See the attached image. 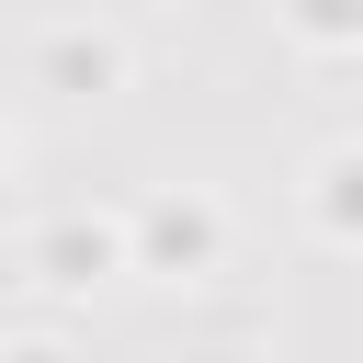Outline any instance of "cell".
Instances as JSON below:
<instances>
[{"label": "cell", "instance_id": "7a4b0ae2", "mask_svg": "<svg viewBox=\"0 0 363 363\" xmlns=\"http://www.w3.org/2000/svg\"><path fill=\"white\" fill-rule=\"evenodd\" d=\"M306 23H318V34H352V23H363V0H306Z\"/></svg>", "mask_w": 363, "mask_h": 363}, {"label": "cell", "instance_id": "6da1fadb", "mask_svg": "<svg viewBox=\"0 0 363 363\" xmlns=\"http://www.w3.org/2000/svg\"><path fill=\"white\" fill-rule=\"evenodd\" d=\"M45 261H57V284H91V261H102V238H79V227H68V238H45Z\"/></svg>", "mask_w": 363, "mask_h": 363}]
</instances>
